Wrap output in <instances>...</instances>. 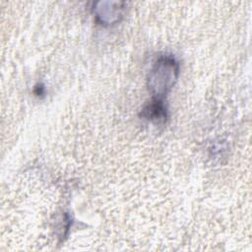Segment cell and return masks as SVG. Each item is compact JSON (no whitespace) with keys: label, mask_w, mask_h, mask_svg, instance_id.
I'll list each match as a JSON object with an SVG mask.
<instances>
[{"label":"cell","mask_w":252,"mask_h":252,"mask_svg":"<svg viewBox=\"0 0 252 252\" xmlns=\"http://www.w3.org/2000/svg\"><path fill=\"white\" fill-rule=\"evenodd\" d=\"M180 72V65L172 55H161L153 64L147 86L153 98L163 99L176 84Z\"/></svg>","instance_id":"cell-1"},{"label":"cell","mask_w":252,"mask_h":252,"mask_svg":"<svg viewBox=\"0 0 252 252\" xmlns=\"http://www.w3.org/2000/svg\"><path fill=\"white\" fill-rule=\"evenodd\" d=\"M125 3L120 1H98L92 8L95 21L101 26H113L119 23L125 13Z\"/></svg>","instance_id":"cell-2"},{"label":"cell","mask_w":252,"mask_h":252,"mask_svg":"<svg viewBox=\"0 0 252 252\" xmlns=\"http://www.w3.org/2000/svg\"><path fill=\"white\" fill-rule=\"evenodd\" d=\"M140 115L154 124H163L168 117L167 107L163 99L153 98L142 108Z\"/></svg>","instance_id":"cell-3"}]
</instances>
